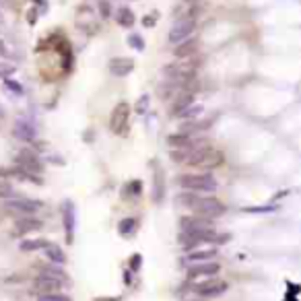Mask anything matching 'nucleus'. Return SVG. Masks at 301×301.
Segmentation results:
<instances>
[{
    "instance_id": "obj_25",
    "label": "nucleus",
    "mask_w": 301,
    "mask_h": 301,
    "mask_svg": "<svg viewBox=\"0 0 301 301\" xmlns=\"http://www.w3.org/2000/svg\"><path fill=\"white\" fill-rule=\"evenodd\" d=\"M161 198H163V174L157 170L155 172V200L159 202Z\"/></svg>"
},
{
    "instance_id": "obj_18",
    "label": "nucleus",
    "mask_w": 301,
    "mask_h": 301,
    "mask_svg": "<svg viewBox=\"0 0 301 301\" xmlns=\"http://www.w3.org/2000/svg\"><path fill=\"white\" fill-rule=\"evenodd\" d=\"M44 252H46L48 260L52 262V264H64V262H66V254L62 252V248H58V246H54V244H48V246L44 248Z\"/></svg>"
},
{
    "instance_id": "obj_20",
    "label": "nucleus",
    "mask_w": 301,
    "mask_h": 301,
    "mask_svg": "<svg viewBox=\"0 0 301 301\" xmlns=\"http://www.w3.org/2000/svg\"><path fill=\"white\" fill-rule=\"evenodd\" d=\"M116 21H118L122 27H132L134 21H136V16H134V12H132L130 8L122 6V8H118V12H116Z\"/></svg>"
},
{
    "instance_id": "obj_14",
    "label": "nucleus",
    "mask_w": 301,
    "mask_h": 301,
    "mask_svg": "<svg viewBox=\"0 0 301 301\" xmlns=\"http://www.w3.org/2000/svg\"><path fill=\"white\" fill-rule=\"evenodd\" d=\"M182 231H198V229H206L208 227V223H206V219L204 216H184L182 219Z\"/></svg>"
},
{
    "instance_id": "obj_13",
    "label": "nucleus",
    "mask_w": 301,
    "mask_h": 301,
    "mask_svg": "<svg viewBox=\"0 0 301 301\" xmlns=\"http://www.w3.org/2000/svg\"><path fill=\"white\" fill-rule=\"evenodd\" d=\"M196 50H198V40L188 38V40H184V42L178 44V48H176V56H178V58H190V56L196 54Z\"/></svg>"
},
{
    "instance_id": "obj_35",
    "label": "nucleus",
    "mask_w": 301,
    "mask_h": 301,
    "mask_svg": "<svg viewBox=\"0 0 301 301\" xmlns=\"http://www.w3.org/2000/svg\"><path fill=\"white\" fill-rule=\"evenodd\" d=\"M142 25H144V27H153V25H155V16H144Z\"/></svg>"
},
{
    "instance_id": "obj_5",
    "label": "nucleus",
    "mask_w": 301,
    "mask_h": 301,
    "mask_svg": "<svg viewBox=\"0 0 301 301\" xmlns=\"http://www.w3.org/2000/svg\"><path fill=\"white\" fill-rule=\"evenodd\" d=\"M14 161H16V165L21 167V172H25V174H42V170H44L38 155L33 153V150H29V148L19 150V155L14 157Z\"/></svg>"
},
{
    "instance_id": "obj_23",
    "label": "nucleus",
    "mask_w": 301,
    "mask_h": 301,
    "mask_svg": "<svg viewBox=\"0 0 301 301\" xmlns=\"http://www.w3.org/2000/svg\"><path fill=\"white\" fill-rule=\"evenodd\" d=\"M46 246H48V242H44V240H25L21 244V250L23 252H33V250H40V248H46Z\"/></svg>"
},
{
    "instance_id": "obj_24",
    "label": "nucleus",
    "mask_w": 301,
    "mask_h": 301,
    "mask_svg": "<svg viewBox=\"0 0 301 301\" xmlns=\"http://www.w3.org/2000/svg\"><path fill=\"white\" fill-rule=\"evenodd\" d=\"M128 46L134 48V50H138V52H142V50H144V40H142V36H138V33H130V36H128Z\"/></svg>"
},
{
    "instance_id": "obj_11",
    "label": "nucleus",
    "mask_w": 301,
    "mask_h": 301,
    "mask_svg": "<svg viewBox=\"0 0 301 301\" xmlns=\"http://www.w3.org/2000/svg\"><path fill=\"white\" fill-rule=\"evenodd\" d=\"M134 70V60L130 58H112L110 60V72L116 76H126Z\"/></svg>"
},
{
    "instance_id": "obj_37",
    "label": "nucleus",
    "mask_w": 301,
    "mask_h": 301,
    "mask_svg": "<svg viewBox=\"0 0 301 301\" xmlns=\"http://www.w3.org/2000/svg\"><path fill=\"white\" fill-rule=\"evenodd\" d=\"M6 52V48H4V44H2V40H0V54H4Z\"/></svg>"
},
{
    "instance_id": "obj_7",
    "label": "nucleus",
    "mask_w": 301,
    "mask_h": 301,
    "mask_svg": "<svg viewBox=\"0 0 301 301\" xmlns=\"http://www.w3.org/2000/svg\"><path fill=\"white\" fill-rule=\"evenodd\" d=\"M40 202L38 200H29V198H10L6 202V210H10L12 214H21V216H29L33 212L40 210Z\"/></svg>"
},
{
    "instance_id": "obj_8",
    "label": "nucleus",
    "mask_w": 301,
    "mask_h": 301,
    "mask_svg": "<svg viewBox=\"0 0 301 301\" xmlns=\"http://www.w3.org/2000/svg\"><path fill=\"white\" fill-rule=\"evenodd\" d=\"M33 289H36L40 295H46V293H58L62 289V278L60 276H54V274H48V272H42L36 282H33Z\"/></svg>"
},
{
    "instance_id": "obj_33",
    "label": "nucleus",
    "mask_w": 301,
    "mask_h": 301,
    "mask_svg": "<svg viewBox=\"0 0 301 301\" xmlns=\"http://www.w3.org/2000/svg\"><path fill=\"white\" fill-rule=\"evenodd\" d=\"M99 12H102L104 19L110 16V2H108V0H99Z\"/></svg>"
},
{
    "instance_id": "obj_16",
    "label": "nucleus",
    "mask_w": 301,
    "mask_h": 301,
    "mask_svg": "<svg viewBox=\"0 0 301 301\" xmlns=\"http://www.w3.org/2000/svg\"><path fill=\"white\" fill-rule=\"evenodd\" d=\"M167 144L172 148H186V146H192L194 142H192V136L188 132H178V134L167 136Z\"/></svg>"
},
{
    "instance_id": "obj_1",
    "label": "nucleus",
    "mask_w": 301,
    "mask_h": 301,
    "mask_svg": "<svg viewBox=\"0 0 301 301\" xmlns=\"http://www.w3.org/2000/svg\"><path fill=\"white\" fill-rule=\"evenodd\" d=\"M221 163H223V153L221 150L208 148V146H202V148L196 146L188 159V165L200 167V170H212V167L221 165Z\"/></svg>"
},
{
    "instance_id": "obj_22",
    "label": "nucleus",
    "mask_w": 301,
    "mask_h": 301,
    "mask_svg": "<svg viewBox=\"0 0 301 301\" xmlns=\"http://www.w3.org/2000/svg\"><path fill=\"white\" fill-rule=\"evenodd\" d=\"M136 227H138V221L132 219V216H128V219H122L120 225H118V229H120L122 236H132V233L136 231Z\"/></svg>"
},
{
    "instance_id": "obj_34",
    "label": "nucleus",
    "mask_w": 301,
    "mask_h": 301,
    "mask_svg": "<svg viewBox=\"0 0 301 301\" xmlns=\"http://www.w3.org/2000/svg\"><path fill=\"white\" fill-rule=\"evenodd\" d=\"M146 102H148V97H146V95H142V97H140V102H138V108H136V110H138V112H144V108H146Z\"/></svg>"
},
{
    "instance_id": "obj_29",
    "label": "nucleus",
    "mask_w": 301,
    "mask_h": 301,
    "mask_svg": "<svg viewBox=\"0 0 301 301\" xmlns=\"http://www.w3.org/2000/svg\"><path fill=\"white\" fill-rule=\"evenodd\" d=\"M4 85H6V89H8L10 93H16V95H21V93H23V85H21V82H16V80L6 78V80H4Z\"/></svg>"
},
{
    "instance_id": "obj_12",
    "label": "nucleus",
    "mask_w": 301,
    "mask_h": 301,
    "mask_svg": "<svg viewBox=\"0 0 301 301\" xmlns=\"http://www.w3.org/2000/svg\"><path fill=\"white\" fill-rule=\"evenodd\" d=\"M12 134L19 140L31 142V140H36V128H33L29 122H25V120H19L14 124V128H12Z\"/></svg>"
},
{
    "instance_id": "obj_4",
    "label": "nucleus",
    "mask_w": 301,
    "mask_h": 301,
    "mask_svg": "<svg viewBox=\"0 0 301 301\" xmlns=\"http://www.w3.org/2000/svg\"><path fill=\"white\" fill-rule=\"evenodd\" d=\"M194 210H196V214L204 216V219H214V216H221L225 212V204L216 198H200Z\"/></svg>"
},
{
    "instance_id": "obj_27",
    "label": "nucleus",
    "mask_w": 301,
    "mask_h": 301,
    "mask_svg": "<svg viewBox=\"0 0 301 301\" xmlns=\"http://www.w3.org/2000/svg\"><path fill=\"white\" fill-rule=\"evenodd\" d=\"M200 114H202V108H200V106H190L188 110H184L182 114H180V118H184V120H192V118H196V116H200Z\"/></svg>"
},
{
    "instance_id": "obj_10",
    "label": "nucleus",
    "mask_w": 301,
    "mask_h": 301,
    "mask_svg": "<svg viewBox=\"0 0 301 301\" xmlns=\"http://www.w3.org/2000/svg\"><path fill=\"white\" fill-rule=\"evenodd\" d=\"M194 289L202 297H214V295H221L227 291V282H223L219 278H208V280H202L200 285H196Z\"/></svg>"
},
{
    "instance_id": "obj_26",
    "label": "nucleus",
    "mask_w": 301,
    "mask_h": 301,
    "mask_svg": "<svg viewBox=\"0 0 301 301\" xmlns=\"http://www.w3.org/2000/svg\"><path fill=\"white\" fill-rule=\"evenodd\" d=\"M180 200H182V204H184V206L194 208V206L198 204L200 196H198V194H182V196H180Z\"/></svg>"
},
{
    "instance_id": "obj_31",
    "label": "nucleus",
    "mask_w": 301,
    "mask_h": 301,
    "mask_svg": "<svg viewBox=\"0 0 301 301\" xmlns=\"http://www.w3.org/2000/svg\"><path fill=\"white\" fill-rule=\"evenodd\" d=\"M40 301H68V297L62 295V293L58 291V293H46V295H42Z\"/></svg>"
},
{
    "instance_id": "obj_28",
    "label": "nucleus",
    "mask_w": 301,
    "mask_h": 301,
    "mask_svg": "<svg viewBox=\"0 0 301 301\" xmlns=\"http://www.w3.org/2000/svg\"><path fill=\"white\" fill-rule=\"evenodd\" d=\"M140 190H142V182H140V180H134V182H128L124 194H126V196H130V194H136V196H138Z\"/></svg>"
},
{
    "instance_id": "obj_21",
    "label": "nucleus",
    "mask_w": 301,
    "mask_h": 301,
    "mask_svg": "<svg viewBox=\"0 0 301 301\" xmlns=\"http://www.w3.org/2000/svg\"><path fill=\"white\" fill-rule=\"evenodd\" d=\"M192 104H194V95H192V93H184V95H180V97L176 99V106H174L172 112H174L176 116H180L184 110H188Z\"/></svg>"
},
{
    "instance_id": "obj_32",
    "label": "nucleus",
    "mask_w": 301,
    "mask_h": 301,
    "mask_svg": "<svg viewBox=\"0 0 301 301\" xmlns=\"http://www.w3.org/2000/svg\"><path fill=\"white\" fill-rule=\"evenodd\" d=\"M12 72H14V66H12V64H0V76L8 78Z\"/></svg>"
},
{
    "instance_id": "obj_19",
    "label": "nucleus",
    "mask_w": 301,
    "mask_h": 301,
    "mask_svg": "<svg viewBox=\"0 0 301 301\" xmlns=\"http://www.w3.org/2000/svg\"><path fill=\"white\" fill-rule=\"evenodd\" d=\"M40 227H42V221L31 219V214L29 216H21V219L16 221V231H19V233H29V231H36Z\"/></svg>"
},
{
    "instance_id": "obj_36",
    "label": "nucleus",
    "mask_w": 301,
    "mask_h": 301,
    "mask_svg": "<svg viewBox=\"0 0 301 301\" xmlns=\"http://www.w3.org/2000/svg\"><path fill=\"white\" fill-rule=\"evenodd\" d=\"M130 262H132V268L136 270L138 266H140V256H132V260H130Z\"/></svg>"
},
{
    "instance_id": "obj_9",
    "label": "nucleus",
    "mask_w": 301,
    "mask_h": 301,
    "mask_svg": "<svg viewBox=\"0 0 301 301\" xmlns=\"http://www.w3.org/2000/svg\"><path fill=\"white\" fill-rule=\"evenodd\" d=\"M221 270V266L208 260V262H198V264H192L190 270H188V278L190 280H196V278H202V276H214L216 272Z\"/></svg>"
},
{
    "instance_id": "obj_38",
    "label": "nucleus",
    "mask_w": 301,
    "mask_h": 301,
    "mask_svg": "<svg viewBox=\"0 0 301 301\" xmlns=\"http://www.w3.org/2000/svg\"><path fill=\"white\" fill-rule=\"evenodd\" d=\"M2 114H4V112H2V108H0V116H2Z\"/></svg>"
},
{
    "instance_id": "obj_17",
    "label": "nucleus",
    "mask_w": 301,
    "mask_h": 301,
    "mask_svg": "<svg viewBox=\"0 0 301 301\" xmlns=\"http://www.w3.org/2000/svg\"><path fill=\"white\" fill-rule=\"evenodd\" d=\"M214 256H216V250L214 248H210V250H196V252H190L186 256V260L192 262V264H198V262H208Z\"/></svg>"
},
{
    "instance_id": "obj_3",
    "label": "nucleus",
    "mask_w": 301,
    "mask_h": 301,
    "mask_svg": "<svg viewBox=\"0 0 301 301\" xmlns=\"http://www.w3.org/2000/svg\"><path fill=\"white\" fill-rule=\"evenodd\" d=\"M128 120H130V106L126 102H120L114 108L112 118H110V128L116 134H126L128 132Z\"/></svg>"
},
{
    "instance_id": "obj_2",
    "label": "nucleus",
    "mask_w": 301,
    "mask_h": 301,
    "mask_svg": "<svg viewBox=\"0 0 301 301\" xmlns=\"http://www.w3.org/2000/svg\"><path fill=\"white\" fill-rule=\"evenodd\" d=\"M180 184L192 192H212L216 188V180L210 174H188L182 176Z\"/></svg>"
},
{
    "instance_id": "obj_6",
    "label": "nucleus",
    "mask_w": 301,
    "mask_h": 301,
    "mask_svg": "<svg viewBox=\"0 0 301 301\" xmlns=\"http://www.w3.org/2000/svg\"><path fill=\"white\" fill-rule=\"evenodd\" d=\"M194 27H196V23H194L192 16H186V19H180V21L172 27V31H170V36H167V40H170V44H180V42L188 40V38L192 36Z\"/></svg>"
},
{
    "instance_id": "obj_15",
    "label": "nucleus",
    "mask_w": 301,
    "mask_h": 301,
    "mask_svg": "<svg viewBox=\"0 0 301 301\" xmlns=\"http://www.w3.org/2000/svg\"><path fill=\"white\" fill-rule=\"evenodd\" d=\"M64 210V229H66V238H68V242L72 240V231H74V208L70 202H64L62 206Z\"/></svg>"
},
{
    "instance_id": "obj_30",
    "label": "nucleus",
    "mask_w": 301,
    "mask_h": 301,
    "mask_svg": "<svg viewBox=\"0 0 301 301\" xmlns=\"http://www.w3.org/2000/svg\"><path fill=\"white\" fill-rule=\"evenodd\" d=\"M8 196H12V186H10V182L0 180V198H8Z\"/></svg>"
}]
</instances>
